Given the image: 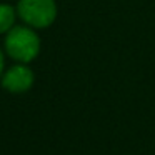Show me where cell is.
Here are the masks:
<instances>
[{
	"label": "cell",
	"mask_w": 155,
	"mask_h": 155,
	"mask_svg": "<svg viewBox=\"0 0 155 155\" xmlns=\"http://www.w3.org/2000/svg\"><path fill=\"white\" fill-rule=\"evenodd\" d=\"M5 48L7 54L14 60L27 64L37 57L40 50V40L37 34L27 27H14L7 34L5 38Z\"/></svg>",
	"instance_id": "cell-1"
},
{
	"label": "cell",
	"mask_w": 155,
	"mask_h": 155,
	"mask_svg": "<svg viewBox=\"0 0 155 155\" xmlns=\"http://www.w3.org/2000/svg\"><path fill=\"white\" fill-rule=\"evenodd\" d=\"M17 12L22 20L30 27L44 28L55 20L57 7L54 0H20Z\"/></svg>",
	"instance_id": "cell-2"
},
{
	"label": "cell",
	"mask_w": 155,
	"mask_h": 155,
	"mask_svg": "<svg viewBox=\"0 0 155 155\" xmlns=\"http://www.w3.org/2000/svg\"><path fill=\"white\" fill-rule=\"evenodd\" d=\"M34 84V74L28 67L25 65H15V67L8 68L5 72L4 78H2V85L4 88L14 92V94H20L32 87Z\"/></svg>",
	"instance_id": "cell-3"
},
{
	"label": "cell",
	"mask_w": 155,
	"mask_h": 155,
	"mask_svg": "<svg viewBox=\"0 0 155 155\" xmlns=\"http://www.w3.org/2000/svg\"><path fill=\"white\" fill-rule=\"evenodd\" d=\"M4 70V55H2V50H0V74Z\"/></svg>",
	"instance_id": "cell-5"
},
{
	"label": "cell",
	"mask_w": 155,
	"mask_h": 155,
	"mask_svg": "<svg viewBox=\"0 0 155 155\" xmlns=\"http://www.w3.org/2000/svg\"><path fill=\"white\" fill-rule=\"evenodd\" d=\"M15 22V10L7 4H0V34L8 32Z\"/></svg>",
	"instance_id": "cell-4"
}]
</instances>
